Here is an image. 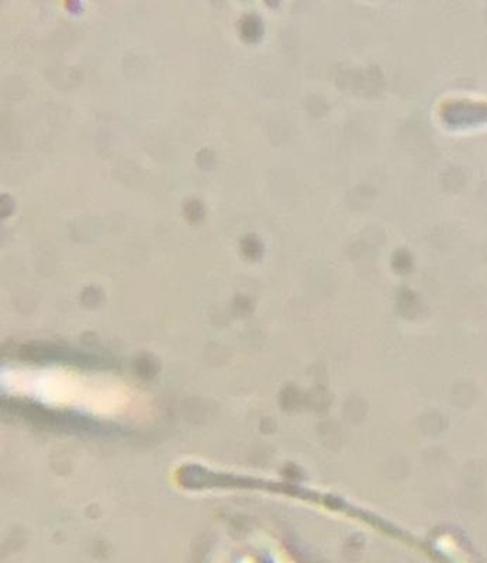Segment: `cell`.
I'll use <instances>...</instances> for the list:
<instances>
[{"label": "cell", "instance_id": "cell-1", "mask_svg": "<svg viewBox=\"0 0 487 563\" xmlns=\"http://www.w3.org/2000/svg\"><path fill=\"white\" fill-rule=\"evenodd\" d=\"M7 385L23 390L27 396L47 404L82 407L93 411H115L123 406L125 397L113 385L97 384L78 375L63 372H33V374L7 375Z\"/></svg>", "mask_w": 487, "mask_h": 563}]
</instances>
